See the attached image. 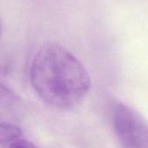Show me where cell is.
Instances as JSON below:
<instances>
[{
  "label": "cell",
  "mask_w": 148,
  "mask_h": 148,
  "mask_svg": "<svg viewBox=\"0 0 148 148\" xmlns=\"http://www.w3.org/2000/svg\"><path fill=\"white\" fill-rule=\"evenodd\" d=\"M112 124L121 148H148L147 121L131 107L121 102L114 104Z\"/></svg>",
  "instance_id": "cell-2"
},
{
  "label": "cell",
  "mask_w": 148,
  "mask_h": 148,
  "mask_svg": "<svg viewBox=\"0 0 148 148\" xmlns=\"http://www.w3.org/2000/svg\"><path fill=\"white\" fill-rule=\"evenodd\" d=\"M17 101V95L0 82V111L15 106Z\"/></svg>",
  "instance_id": "cell-4"
},
{
  "label": "cell",
  "mask_w": 148,
  "mask_h": 148,
  "mask_svg": "<svg viewBox=\"0 0 148 148\" xmlns=\"http://www.w3.org/2000/svg\"><path fill=\"white\" fill-rule=\"evenodd\" d=\"M29 80L44 102L62 110L79 106L91 88V77L85 66L56 42H48L38 49L31 62Z\"/></svg>",
  "instance_id": "cell-1"
},
{
  "label": "cell",
  "mask_w": 148,
  "mask_h": 148,
  "mask_svg": "<svg viewBox=\"0 0 148 148\" xmlns=\"http://www.w3.org/2000/svg\"><path fill=\"white\" fill-rule=\"evenodd\" d=\"M4 148H39L36 145H35L32 141L22 136L12 142H10L6 147Z\"/></svg>",
  "instance_id": "cell-5"
},
{
  "label": "cell",
  "mask_w": 148,
  "mask_h": 148,
  "mask_svg": "<svg viewBox=\"0 0 148 148\" xmlns=\"http://www.w3.org/2000/svg\"><path fill=\"white\" fill-rule=\"evenodd\" d=\"M23 136V132L18 126L9 123L0 122V147H6L13 140Z\"/></svg>",
  "instance_id": "cell-3"
},
{
  "label": "cell",
  "mask_w": 148,
  "mask_h": 148,
  "mask_svg": "<svg viewBox=\"0 0 148 148\" xmlns=\"http://www.w3.org/2000/svg\"><path fill=\"white\" fill-rule=\"evenodd\" d=\"M1 35H2V26H1V21H0V38H1Z\"/></svg>",
  "instance_id": "cell-6"
}]
</instances>
